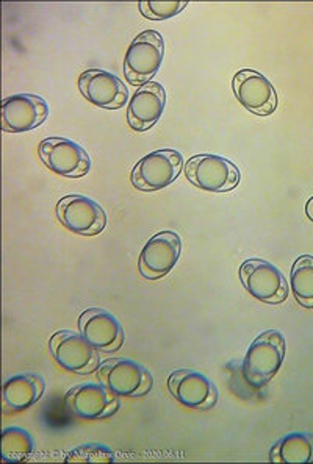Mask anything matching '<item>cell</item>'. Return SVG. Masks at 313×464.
Masks as SVG:
<instances>
[{
    "label": "cell",
    "instance_id": "cell-1",
    "mask_svg": "<svg viewBox=\"0 0 313 464\" xmlns=\"http://www.w3.org/2000/svg\"><path fill=\"white\" fill-rule=\"evenodd\" d=\"M285 358V338L278 330H267L252 341L241 372L248 385L263 388L279 372Z\"/></svg>",
    "mask_w": 313,
    "mask_h": 464
},
{
    "label": "cell",
    "instance_id": "cell-2",
    "mask_svg": "<svg viewBox=\"0 0 313 464\" xmlns=\"http://www.w3.org/2000/svg\"><path fill=\"white\" fill-rule=\"evenodd\" d=\"M165 58V40L157 30H144L125 52V80L133 86L152 82Z\"/></svg>",
    "mask_w": 313,
    "mask_h": 464
},
{
    "label": "cell",
    "instance_id": "cell-3",
    "mask_svg": "<svg viewBox=\"0 0 313 464\" xmlns=\"http://www.w3.org/2000/svg\"><path fill=\"white\" fill-rule=\"evenodd\" d=\"M185 176L190 183L209 193H228L239 187L240 169L224 157L201 153L188 160Z\"/></svg>",
    "mask_w": 313,
    "mask_h": 464
},
{
    "label": "cell",
    "instance_id": "cell-4",
    "mask_svg": "<svg viewBox=\"0 0 313 464\" xmlns=\"http://www.w3.org/2000/svg\"><path fill=\"white\" fill-rule=\"evenodd\" d=\"M99 383L120 397H142L154 386V377L140 362L129 358H109L96 371Z\"/></svg>",
    "mask_w": 313,
    "mask_h": 464
},
{
    "label": "cell",
    "instance_id": "cell-5",
    "mask_svg": "<svg viewBox=\"0 0 313 464\" xmlns=\"http://www.w3.org/2000/svg\"><path fill=\"white\" fill-rule=\"evenodd\" d=\"M182 153L172 149H161L144 155L132 170V185L138 191L152 193L170 187L181 176Z\"/></svg>",
    "mask_w": 313,
    "mask_h": 464
},
{
    "label": "cell",
    "instance_id": "cell-6",
    "mask_svg": "<svg viewBox=\"0 0 313 464\" xmlns=\"http://www.w3.org/2000/svg\"><path fill=\"white\" fill-rule=\"evenodd\" d=\"M240 280L254 299L278 305L289 297V282L273 263L262 258L246 260L240 267Z\"/></svg>",
    "mask_w": 313,
    "mask_h": 464
},
{
    "label": "cell",
    "instance_id": "cell-7",
    "mask_svg": "<svg viewBox=\"0 0 313 464\" xmlns=\"http://www.w3.org/2000/svg\"><path fill=\"white\" fill-rule=\"evenodd\" d=\"M49 349L58 366L73 374H93L101 366L99 352L82 334H75L71 330H60L52 334Z\"/></svg>",
    "mask_w": 313,
    "mask_h": 464
},
{
    "label": "cell",
    "instance_id": "cell-8",
    "mask_svg": "<svg viewBox=\"0 0 313 464\" xmlns=\"http://www.w3.org/2000/svg\"><path fill=\"white\" fill-rule=\"evenodd\" d=\"M64 408L80 420H105L118 411L120 396L103 383H82L66 392Z\"/></svg>",
    "mask_w": 313,
    "mask_h": 464
},
{
    "label": "cell",
    "instance_id": "cell-9",
    "mask_svg": "<svg viewBox=\"0 0 313 464\" xmlns=\"http://www.w3.org/2000/svg\"><path fill=\"white\" fill-rule=\"evenodd\" d=\"M57 218L66 230L82 237L99 235L107 226V215L103 207L82 194H69L60 198Z\"/></svg>",
    "mask_w": 313,
    "mask_h": 464
},
{
    "label": "cell",
    "instance_id": "cell-10",
    "mask_svg": "<svg viewBox=\"0 0 313 464\" xmlns=\"http://www.w3.org/2000/svg\"><path fill=\"white\" fill-rule=\"evenodd\" d=\"M40 159L58 176L80 179L92 169V159L85 149L68 138H46L38 148Z\"/></svg>",
    "mask_w": 313,
    "mask_h": 464
},
{
    "label": "cell",
    "instance_id": "cell-11",
    "mask_svg": "<svg viewBox=\"0 0 313 464\" xmlns=\"http://www.w3.org/2000/svg\"><path fill=\"white\" fill-rule=\"evenodd\" d=\"M182 252V239L179 233L172 230L157 233L148 243L144 244L138 269L142 278L159 280L170 274L176 267Z\"/></svg>",
    "mask_w": 313,
    "mask_h": 464
},
{
    "label": "cell",
    "instance_id": "cell-12",
    "mask_svg": "<svg viewBox=\"0 0 313 464\" xmlns=\"http://www.w3.org/2000/svg\"><path fill=\"white\" fill-rule=\"evenodd\" d=\"M49 116L47 102L36 94H13L2 101V130L25 133L44 124Z\"/></svg>",
    "mask_w": 313,
    "mask_h": 464
},
{
    "label": "cell",
    "instance_id": "cell-13",
    "mask_svg": "<svg viewBox=\"0 0 313 464\" xmlns=\"http://www.w3.org/2000/svg\"><path fill=\"white\" fill-rule=\"evenodd\" d=\"M232 88L239 102L250 113L269 116L278 108L279 101L273 83L254 69L239 71L232 80Z\"/></svg>",
    "mask_w": 313,
    "mask_h": 464
},
{
    "label": "cell",
    "instance_id": "cell-14",
    "mask_svg": "<svg viewBox=\"0 0 313 464\" xmlns=\"http://www.w3.org/2000/svg\"><path fill=\"white\" fill-rule=\"evenodd\" d=\"M79 90L88 102L103 110H120L129 102V90L109 71L88 69L79 77Z\"/></svg>",
    "mask_w": 313,
    "mask_h": 464
},
{
    "label": "cell",
    "instance_id": "cell-15",
    "mask_svg": "<svg viewBox=\"0 0 313 464\" xmlns=\"http://www.w3.org/2000/svg\"><path fill=\"white\" fill-rule=\"evenodd\" d=\"M168 390L177 402L193 410H210L218 403L217 386L204 374L191 369H177L168 379Z\"/></svg>",
    "mask_w": 313,
    "mask_h": 464
},
{
    "label": "cell",
    "instance_id": "cell-16",
    "mask_svg": "<svg viewBox=\"0 0 313 464\" xmlns=\"http://www.w3.org/2000/svg\"><path fill=\"white\" fill-rule=\"evenodd\" d=\"M79 330L97 352L114 353L124 344L120 321L103 308H88L79 317Z\"/></svg>",
    "mask_w": 313,
    "mask_h": 464
},
{
    "label": "cell",
    "instance_id": "cell-17",
    "mask_svg": "<svg viewBox=\"0 0 313 464\" xmlns=\"http://www.w3.org/2000/svg\"><path fill=\"white\" fill-rule=\"evenodd\" d=\"M166 91L157 82L140 86L127 105V122L135 131L152 129L163 116Z\"/></svg>",
    "mask_w": 313,
    "mask_h": 464
},
{
    "label": "cell",
    "instance_id": "cell-18",
    "mask_svg": "<svg viewBox=\"0 0 313 464\" xmlns=\"http://www.w3.org/2000/svg\"><path fill=\"white\" fill-rule=\"evenodd\" d=\"M46 391V382L38 374H17L5 380L2 403L5 413H17L34 407Z\"/></svg>",
    "mask_w": 313,
    "mask_h": 464
},
{
    "label": "cell",
    "instance_id": "cell-19",
    "mask_svg": "<svg viewBox=\"0 0 313 464\" xmlns=\"http://www.w3.org/2000/svg\"><path fill=\"white\" fill-rule=\"evenodd\" d=\"M271 463H313V435L289 433L274 444L269 452Z\"/></svg>",
    "mask_w": 313,
    "mask_h": 464
},
{
    "label": "cell",
    "instance_id": "cell-20",
    "mask_svg": "<svg viewBox=\"0 0 313 464\" xmlns=\"http://www.w3.org/2000/svg\"><path fill=\"white\" fill-rule=\"evenodd\" d=\"M34 441L29 431L21 427H8L2 431L0 459L2 463H24L34 455Z\"/></svg>",
    "mask_w": 313,
    "mask_h": 464
},
{
    "label": "cell",
    "instance_id": "cell-21",
    "mask_svg": "<svg viewBox=\"0 0 313 464\" xmlns=\"http://www.w3.org/2000/svg\"><path fill=\"white\" fill-rule=\"evenodd\" d=\"M291 295L302 308L313 310V256L302 255L291 267Z\"/></svg>",
    "mask_w": 313,
    "mask_h": 464
},
{
    "label": "cell",
    "instance_id": "cell-22",
    "mask_svg": "<svg viewBox=\"0 0 313 464\" xmlns=\"http://www.w3.org/2000/svg\"><path fill=\"white\" fill-rule=\"evenodd\" d=\"M116 457L103 444H82L66 453L64 463H114Z\"/></svg>",
    "mask_w": 313,
    "mask_h": 464
},
{
    "label": "cell",
    "instance_id": "cell-23",
    "mask_svg": "<svg viewBox=\"0 0 313 464\" xmlns=\"http://www.w3.org/2000/svg\"><path fill=\"white\" fill-rule=\"evenodd\" d=\"M140 13L151 21H166L187 8V2H140Z\"/></svg>",
    "mask_w": 313,
    "mask_h": 464
},
{
    "label": "cell",
    "instance_id": "cell-24",
    "mask_svg": "<svg viewBox=\"0 0 313 464\" xmlns=\"http://www.w3.org/2000/svg\"><path fill=\"white\" fill-rule=\"evenodd\" d=\"M306 215L313 222V198H308V205H306Z\"/></svg>",
    "mask_w": 313,
    "mask_h": 464
}]
</instances>
